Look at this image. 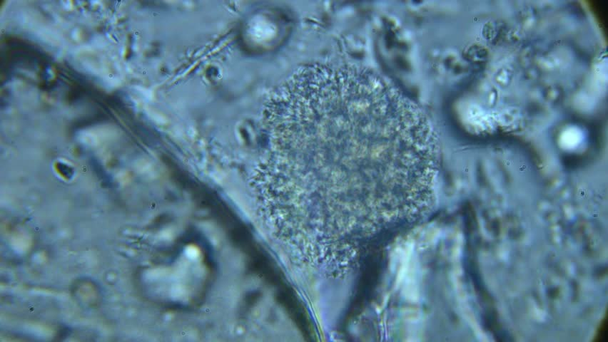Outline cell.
<instances>
[{
  "label": "cell",
  "mask_w": 608,
  "mask_h": 342,
  "mask_svg": "<svg viewBox=\"0 0 608 342\" xmlns=\"http://www.w3.org/2000/svg\"><path fill=\"white\" fill-rule=\"evenodd\" d=\"M274 103V158L283 169H398L400 130L390 98L380 90L319 72L290 82Z\"/></svg>",
  "instance_id": "cell-1"
}]
</instances>
